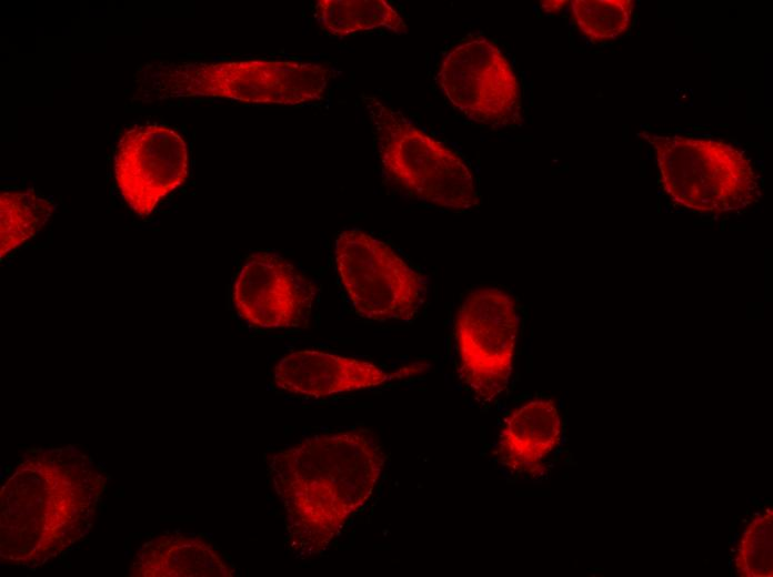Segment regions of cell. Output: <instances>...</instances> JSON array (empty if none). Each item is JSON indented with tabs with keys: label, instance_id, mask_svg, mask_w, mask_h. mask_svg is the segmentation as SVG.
I'll return each mask as SVG.
<instances>
[{
	"label": "cell",
	"instance_id": "15",
	"mask_svg": "<svg viewBox=\"0 0 773 577\" xmlns=\"http://www.w3.org/2000/svg\"><path fill=\"white\" fill-rule=\"evenodd\" d=\"M53 203L33 189L0 193V256L36 236L48 222Z\"/></svg>",
	"mask_w": 773,
	"mask_h": 577
},
{
	"label": "cell",
	"instance_id": "2",
	"mask_svg": "<svg viewBox=\"0 0 773 577\" xmlns=\"http://www.w3.org/2000/svg\"><path fill=\"white\" fill-rule=\"evenodd\" d=\"M106 479L76 447L31 454L1 489L0 551L6 561L41 566L90 529Z\"/></svg>",
	"mask_w": 773,
	"mask_h": 577
},
{
	"label": "cell",
	"instance_id": "8",
	"mask_svg": "<svg viewBox=\"0 0 773 577\" xmlns=\"http://www.w3.org/2000/svg\"><path fill=\"white\" fill-rule=\"evenodd\" d=\"M436 80L450 103L474 122L509 126L521 121L516 74L499 47L483 37L448 52Z\"/></svg>",
	"mask_w": 773,
	"mask_h": 577
},
{
	"label": "cell",
	"instance_id": "9",
	"mask_svg": "<svg viewBox=\"0 0 773 577\" xmlns=\"http://www.w3.org/2000/svg\"><path fill=\"white\" fill-rule=\"evenodd\" d=\"M113 170L127 205L137 215L148 216L185 181L187 144L177 131L165 125H135L122 134Z\"/></svg>",
	"mask_w": 773,
	"mask_h": 577
},
{
	"label": "cell",
	"instance_id": "16",
	"mask_svg": "<svg viewBox=\"0 0 773 577\" xmlns=\"http://www.w3.org/2000/svg\"><path fill=\"white\" fill-rule=\"evenodd\" d=\"M570 3L578 28L593 41L613 40L623 34L634 8L631 0H573Z\"/></svg>",
	"mask_w": 773,
	"mask_h": 577
},
{
	"label": "cell",
	"instance_id": "3",
	"mask_svg": "<svg viewBox=\"0 0 773 577\" xmlns=\"http://www.w3.org/2000/svg\"><path fill=\"white\" fill-rule=\"evenodd\" d=\"M149 77L159 99L223 98L298 105L323 98L330 70L304 61L179 62L158 64Z\"/></svg>",
	"mask_w": 773,
	"mask_h": 577
},
{
	"label": "cell",
	"instance_id": "18",
	"mask_svg": "<svg viewBox=\"0 0 773 577\" xmlns=\"http://www.w3.org/2000/svg\"><path fill=\"white\" fill-rule=\"evenodd\" d=\"M565 1H542L541 6L542 8L550 13H555L560 11L563 7Z\"/></svg>",
	"mask_w": 773,
	"mask_h": 577
},
{
	"label": "cell",
	"instance_id": "13",
	"mask_svg": "<svg viewBox=\"0 0 773 577\" xmlns=\"http://www.w3.org/2000/svg\"><path fill=\"white\" fill-rule=\"evenodd\" d=\"M131 575L143 577H229L230 564L204 538L170 534L145 543Z\"/></svg>",
	"mask_w": 773,
	"mask_h": 577
},
{
	"label": "cell",
	"instance_id": "7",
	"mask_svg": "<svg viewBox=\"0 0 773 577\" xmlns=\"http://www.w3.org/2000/svg\"><path fill=\"white\" fill-rule=\"evenodd\" d=\"M519 332L514 300L498 287H479L461 303L454 335L462 382L483 403L509 384Z\"/></svg>",
	"mask_w": 773,
	"mask_h": 577
},
{
	"label": "cell",
	"instance_id": "17",
	"mask_svg": "<svg viewBox=\"0 0 773 577\" xmlns=\"http://www.w3.org/2000/svg\"><path fill=\"white\" fill-rule=\"evenodd\" d=\"M772 510L757 514L745 527L736 549L735 567L740 576L773 575Z\"/></svg>",
	"mask_w": 773,
	"mask_h": 577
},
{
	"label": "cell",
	"instance_id": "4",
	"mask_svg": "<svg viewBox=\"0 0 773 577\" xmlns=\"http://www.w3.org/2000/svg\"><path fill=\"white\" fill-rule=\"evenodd\" d=\"M364 103L385 173L419 200L453 211L478 205L471 170L453 150L374 97Z\"/></svg>",
	"mask_w": 773,
	"mask_h": 577
},
{
	"label": "cell",
	"instance_id": "6",
	"mask_svg": "<svg viewBox=\"0 0 773 577\" xmlns=\"http://www.w3.org/2000/svg\"><path fill=\"white\" fill-rule=\"evenodd\" d=\"M335 264L357 313L368 320L410 321L423 301L425 284L391 246L359 229L335 241Z\"/></svg>",
	"mask_w": 773,
	"mask_h": 577
},
{
	"label": "cell",
	"instance_id": "11",
	"mask_svg": "<svg viewBox=\"0 0 773 577\" xmlns=\"http://www.w3.org/2000/svg\"><path fill=\"white\" fill-rule=\"evenodd\" d=\"M401 376V372L391 373L368 361L302 350L278 362L273 379L282 391L321 398L377 387Z\"/></svg>",
	"mask_w": 773,
	"mask_h": 577
},
{
	"label": "cell",
	"instance_id": "12",
	"mask_svg": "<svg viewBox=\"0 0 773 577\" xmlns=\"http://www.w3.org/2000/svg\"><path fill=\"white\" fill-rule=\"evenodd\" d=\"M561 433L562 422L553 402L530 401L505 418L498 457L512 472L534 475L558 446Z\"/></svg>",
	"mask_w": 773,
	"mask_h": 577
},
{
	"label": "cell",
	"instance_id": "10",
	"mask_svg": "<svg viewBox=\"0 0 773 577\" xmlns=\"http://www.w3.org/2000/svg\"><path fill=\"white\" fill-rule=\"evenodd\" d=\"M312 288L287 260L270 252L251 254L240 269L232 290L239 316L258 328L300 326L307 317Z\"/></svg>",
	"mask_w": 773,
	"mask_h": 577
},
{
	"label": "cell",
	"instance_id": "1",
	"mask_svg": "<svg viewBox=\"0 0 773 577\" xmlns=\"http://www.w3.org/2000/svg\"><path fill=\"white\" fill-rule=\"evenodd\" d=\"M385 464L379 438L355 428L317 434L268 459L294 554H321L372 496Z\"/></svg>",
	"mask_w": 773,
	"mask_h": 577
},
{
	"label": "cell",
	"instance_id": "14",
	"mask_svg": "<svg viewBox=\"0 0 773 577\" xmlns=\"http://www.w3.org/2000/svg\"><path fill=\"white\" fill-rule=\"evenodd\" d=\"M314 18L329 33H351L385 28L395 33H406V24L400 13L384 0H319Z\"/></svg>",
	"mask_w": 773,
	"mask_h": 577
},
{
	"label": "cell",
	"instance_id": "5",
	"mask_svg": "<svg viewBox=\"0 0 773 577\" xmlns=\"http://www.w3.org/2000/svg\"><path fill=\"white\" fill-rule=\"evenodd\" d=\"M665 192L699 212L744 209L761 198L750 159L730 143L683 135H649Z\"/></svg>",
	"mask_w": 773,
	"mask_h": 577
}]
</instances>
